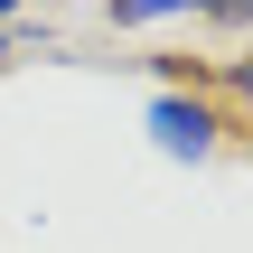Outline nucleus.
Here are the masks:
<instances>
[{
	"label": "nucleus",
	"mask_w": 253,
	"mask_h": 253,
	"mask_svg": "<svg viewBox=\"0 0 253 253\" xmlns=\"http://www.w3.org/2000/svg\"><path fill=\"white\" fill-rule=\"evenodd\" d=\"M216 141H225V122H216V103L207 94H150V150L160 160H216Z\"/></svg>",
	"instance_id": "obj_1"
},
{
	"label": "nucleus",
	"mask_w": 253,
	"mask_h": 253,
	"mask_svg": "<svg viewBox=\"0 0 253 253\" xmlns=\"http://www.w3.org/2000/svg\"><path fill=\"white\" fill-rule=\"evenodd\" d=\"M197 9H207V0H113L103 19H113V28H160V19H197Z\"/></svg>",
	"instance_id": "obj_2"
},
{
	"label": "nucleus",
	"mask_w": 253,
	"mask_h": 253,
	"mask_svg": "<svg viewBox=\"0 0 253 253\" xmlns=\"http://www.w3.org/2000/svg\"><path fill=\"white\" fill-rule=\"evenodd\" d=\"M197 19H225V28H244V19H253V0H207Z\"/></svg>",
	"instance_id": "obj_3"
},
{
	"label": "nucleus",
	"mask_w": 253,
	"mask_h": 253,
	"mask_svg": "<svg viewBox=\"0 0 253 253\" xmlns=\"http://www.w3.org/2000/svg\"><path fill=\"white\" fill-rule=\"evenodd\" d=\"M0 56H9V28H0Z\"/></svg>",
	"instance_id": "obj_4"
}]
</instances>
